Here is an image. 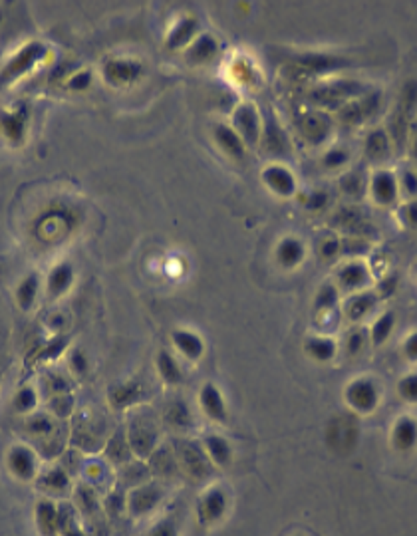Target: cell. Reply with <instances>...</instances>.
<instances>
[{
    "label": "cell",
    "mask_w": 417,
    "mask_h": 536,
    "mask_svg": "<svg viewBox=\"0 0 417 536\" xmlns=\"http://www.w3.org/2000/svg\"><path fill=\"white\" fill-rule=\"evenodd\" d=\"M304 258V245L294 238V236H286L278 243L276 247V260L282 268H296Z\"/></svg>",
    "instance_id": "5bb4252c"
},
{
    "label": "cell",
    "mask_w": 417,
    "mask_h": 536,
    "mask_svg": "<svg viewBox=\"0 0 417 536\" xmlns=\"http://www.w3.org/2000/svg\"><path fill=\"white\" fill-rule=\"evenodd\" d=\"M233 129L238 133L245 145H256L260 139V118L253 104H243L236 107L233 115Z\"/></svg>",
    "instance_id": "3957f363"
},
{
    "label": "cell",
    "mask_w": 417,
    "mask_h": 536,
    "mask_svg": "<svg viewBox=\"0 0 417 536\" xmlns=\"http://www.w3.org/2000/svg\"><path fill=\"white\" fill-rule=\"evenodd\" d=\"M169 419H171L173 425L183 427V425L189 423V410H187L183 403H175V405H171V410H169Z\"/></svg>",
    "instance_id": "8d00e7d4"
},
{
    "label": "cell",
    "mask_w": 417,
    "mask_h": 536,
    "mask_svg": "<svg viewBox=\"0 0 417 536\" xmlns=\"http://www.w3.org/2000/svg\"><path fill=\"white\" fill-rule=\"evenodd\" d=\"M401 185H403V189H405L409 195H416L417 193L416 173H412V171H405V173H403V177H401Z\"/></svg>",
    "instance_id": "7bdbcfd3"
},
{
    "label": "cell",
    "mask_w": 417,
    "mask_h": 536,
    "mask_svg": "<svg viewBox=\"0 0 417 536\" xmlns=\"http://www.w3.org/2000/svg\"><path fill=\"white\" fill-rule=\"evenodd\" d=\"M262 181L272 193L280 197H291L296 191V179L282 165H271L262 171Z\"/></svg>",
    "instance_id": "8992f818"
},
{
    "label": "cell",
    "mask_w": 417,
    "mask_h": 536,
    "mask_svg": "<svg viewBox=\"0 0 417 536\" xmlns=\"http://www.w3.org/2000/svg\"><path fill=\"white\" fill-rule=\"evenodd\" d=\"M392 441L399 451H412L417 445V421L412 417H399L394 425Z\"/></svg>",
    "instance_id": "9a60e30c"
},
{
    "label": "cell",
    "mask_w": 417,
    "mask_h": 536,
    "mask_svg": "<svg viewBox=\"0 0 417 536\" xmlns=\"http://www.w3.org/2000/svg\"><path fill=\"white\" fill-rule=\"evenodd\" d=\"M374 306H376V296H374L372 292L358 294L356 298H352V302L348 304V316H350L352 320H360Z\"/></svg>",
    "instance_id": "f546056e"
},
{
    "label": "cell",
    "mask_w": 417,
    "mask_h": 536,
    "mask_svg": "<svg viewBox=\"0 0 417 536\" xmlns=\"http://www.w3.org/2000/svg\"><path fill=\"white\" fill-rule=\"evenodd\" d=\"M338 300V288L332 284H324L316 296V310H330Z\"/></svg>",
    "instance_id": "836d02e7"
},
{
    "label": "cell",
    "mask_w": 417,
    "mask_h": 536,
    "mask_svg": "<svg viewBox=\"0 0 417 536\" xmlns=\"http://www.w3.org/2000/svg\"><path fill=\"white\" fill-rule=\"evenodd\" d=\"M36 526L42 536L60 535V513L52 500H38L36 504Z\"/></svg>",
    "instance_id": "8fae6325"
},
{
    "label": "cell",
    "mask_w": 417,
    "mask_h": 536,
    "mask_svg": "<svg viewBox=\"0 0 417 536\" xmlns=\"http://www.w3.org/2000/svg\"><path fill=\"white\" fill-rule=\"evenodd\" d=\"M346 161H348V153H346V151H342V149H332V151H328L326 157H324V165L330 167V169H336V167L344 165Z\"/></svg>",
    "instance_id": "74e56055"
},
{
    "label": "cell",
    "mask_w": 417,
    "mask_h": 536,
    "mask_svg": "<svg viewBox=\"0 0 417 536\" xmlns=\"http://www.w3.org/2000/svg\"><path fill=\"white\" fill-rule=\"evenodd\" d=\"M346 401L354 411L370 413L378 405V390L370 379H356L346 388Z\"/></svg>",
    "instance_id": "277c9868"
},
{
    "label": "cell",
    "mask_w": 417,
    "mask_h": 536,
    "mask_svg": "<svg viewBox=\"0 0 417 536\" xmlns=\"http://www.w3.org/2000/svg\"><path fill=\"white\" fill-rule=\"evenodd\" d=\"M106 80L115 84V86H124L133 80L139 78L142 74V64L133 62V60H109L104 68Z\"/></svg>",
    "instance_id": "9c48e42d"
},
{
    "label": "cell",
    "mask_w": 417,
    "mask_h": 536,
    "mask_svg": "<svg viewBox=\"0 0 417 536\" xmlns=\"http://www.w3.org/2000/svg\"><path fill=\"white\" fill-rule=\"evenodd\" d=\"M394 324H396V316L392 312L381 314L380 318L374 322V326H372V342L376 346H381L385 339L390 338V334L394 330Z\"/></svg>",
    "instance_id": "1f68e13d"
},
{
    "label": "cell",
    "mask_w": 417,
    "mask_h": 536,
    "mask_svg": "<svg viewBox=\"0 0 417 536\" xmlns=\"http://www.w3.org/2000/svg\"><path fill=\"white\" fill-rule=\"evenodd\" d=\"M197 28H199V24H197L195 18H181V20L171 28L169 36H167V46H169L171 50H179L183 46L191 44V40L197 34Z\"/></svg>",
    "instance_id": "e0dca14e"
},
{
    "label": "cell",
    "mask_w": 417,
    "mask_h": 536,
    "mask_svg": "<svg viewBox=\"0 0 417 536\" xmlns=\"http://www.w3.org/2000/svg\"><path fill=\"white\" fill-rule=\"evenodd\" d=\"M42 484H44L46 489H50L52 493H64V491L70 489V479H68V475H66L64 471L54 469V471H50V473L44 477Z\"/></svg>",
    "instance_id": "d6a6232c"
},
{
    "label": "cell",
    "mask_w": 417,
    "mask_h": 536,
    "mask_svg": "<svg viewBox=\"0 0 417 536\" xmlns=\"http://www.w3.org/2000/svg\"><path fill=\"white\" fill-rule=\"evenodd\" d=\"M60 535L62 536H88L80 526H76V522L70 520V522H66L62 528H60Z\"/></svg>",
    "instance_id": "bcb514c9"
},
{
    "label": "cell",
    "mask_w": 417,
    "mask_h": 536,
    "mask_svg": "<svg viewBox=\"0 0 417 536\" xmlns=\"http://www.w3.org/2000/svg\"><path fill=\"white\" fill-rule=\"evenodd\" d=\"M171 339H173L175 348H177L187 359H191V361L199 359V357L203 356V352H205V344H203V339H201L195 332L175 330Z\"/></svg>",
    "instance_id": "2e32d148"
},
{
    "label": "cell",
    "mask_w": 417,
    "mask_h": 536,
    "mask_svg": "<svg viewBox=\"0 0 417 536\" xmlns=\"http://www.w3.org/2000/svg\"><path fill=\"white\" fill-rule=\"evenodd\" d=\"M328 127L330 124L322 113H308L302 122V131H304L306 139L312 143H318L322 137H326Z\"/></svg>",
    "instance_id": "83f0119b"
},
{
    "label": "cell",
    "mask_w": 417,
    "mask_h": 536,
    "mask_svg": "<svg viewBox=\"0 0 417 536\" xmlns=\"http://www.w3.org/2000/svg\"><path fill=\"white\" fill-rule=\"evenodd\" d=\"M38 276L36 274H30V276H26L19 286V292H16V298H19L20 306L24 308V310H28V308H32V304L36 300V294H38Z\"/></svg>",
    "instance_id": "4dcf8cb0"
},
{
    "label": "cell",
    "mask_w": 417,
    "mask_h": 536,
    "mask_svg": "<svg viewBox=\"0 0 417 536\" xmlns=\"http://www.w3.org/2000/svg\"><path fill=\"white\" fill-rule=\"evenodd\" d=\"M306 354L316 361H330L332 357L336 356V342L330 338H310L304 344Z\"/></svg>",
    "instance_id": "484cf974"
},
{
    "label": "cell",
    "mask_w": 417,
    "mask_h": 536,
    "mask_svg": "<svg viewBox=\"0 0 417 536\" xmlns=\"http://www.w3.org/2000/svg\"><path fill=\"white\" fill-rule=\"evenodd\" d=\"M0 125L4 135L10 142H22L24 129H26V111H12V113H2L0 115Z\"/></svg>",
    "instance_id": "cb8c5ba5"
},
{
    "label": "cell",
    "mask_w": 417,
    "mask_h": 536,
    "mask_svg": "<svg viewBox=\"0 0 417 536\" xmlns=\"http://www.w3.org/2000/svg\"><path fill=\"white\" fill-rule=\"evenodd\" d=\"M213 137H215V142L217 145L223 149V153H227L231 159H243L245 157V143L243 139L238 137V133H236L233 127H229V125H223L218 124L215 129H213Z\"/></svg>",
    "instance_id": "7c38bea8"
},
{
    "label": "cell",
    "mask_w": 417,
    "mask_h": 536,
    "mask_svg": "<svg viewBox=\"0 0 417 536\" xmlns=\"http://www.w3.org/2000/svg\"><path fill=\"white\" fill-rule=\"evenodd\" d=\"M199 401L207 417H211L213 421H221V423L227 421V403H225L223 393H221L217 386L205 383L201 388Z\"/></svg>",
    "instance_id": "ba28073f"
},
{
    "label": "cell",
    "mask_w": 417,
    "mask_h": 536,
    "mask_svg": "<svg viewBox=\"0 0 417 536\" xmlns=\"http://www.w3.org/2000/svg\"><path fill=\"white\" fill-rule=\"evenodd\" d=\"M74 282V268L68 263H60L48 276V292L50 296H62L70 290Z\"/></svg>",
    "instance_id": "d6986e66"
},
{
    "label": "cell",
    "mask_w": 417,
    "mask_h": 536,
    "mask_svg": "<svg viewBox=\"0 0 417 536\" xmlns=\"http://www.w3.org/2000/svg\"><path fill=\"white\" fill-rule=\"evenodd\" d=\"M161 499V491L157 487H139L129 495V511L133 517H144L149 511L155 509V504Z\"/></svg>",
    "instance_id": "4fadbf2b"
},
{
    "label": "cell",
    "mask_w": 417,
    "mask_h": 536,
    "mask_svg": "<svg viewBox=\"0 0 417 536\" xmlns=\"http://www.w3.org/2000/svg\"><path fill=\"white\" fill-rule=\"evenodd\" d=\"M399 395L409 401V403H417V374L405 375L398 386Z\"/></svg>",
    "instance_id": "e575fe53"
},
{
    "label": "cell",
    "mask_w": 417,
    "mask_h": 536,
    "mask_svg": "<svg viewBox=\"0 0 417 536\" xmlns=\"http://www.w3.org/2000/svg\"><path fill=\"white\" fill-rule=\"evenodd\" d=\"M370 191L376 203L380 205H392L398 199V181L390 173V171H378L372 177Z\"/></svg>",
    "instance_id": "30bf717a"
},
{
    "label": "cell",
    "mask_w": 417,
    "mask_h": 536,
    "mask_svg": "<svg viewBox=\"0 0 417 536\" xmlns=\"http://www.w3.org/2000/svg\"><path fill=\"white\" fill-rule=\"evenodd\" d=\"M36 457L28 447H14L8 453V469L20 481H32L36 477Z\"/></svg>",
    "instance_id": "52a82bcc"
},
{
    "label": "cell",
    "mask_w": 417,
    "mask_h": 536,
    "mask_svg": "<svg viewBox=\"0 0 417 536\" xmlns=\"http://www.w3.org/2000/svg\"><path fill=\"white\" fill-rule=\"evenodd\" d=\"M403 352H405V357H407V359L417 361V332H414L409 338L405 339V344H403Z\"/></svg>",
    "instance_id": "60d3db41"
},
{
    "label": "cell",
    "mask_w": 417,
    "mask_h": 536,
    "mask_svg": "<svg viewBox=\"0 0 417 536\" xmlns=\"http://www.w3.org/2000/svg\"><path fill=\"white\" fill-rule=\"evenodd\" d=\"M405 219H407V223H409L412 227H417V201L409 203V205L405 207Z\"/></svg>",
    "instance_id": "7dc6e473"
},
{
    "label": "cell",
    "mask_w": 417,
    "mask_h": 536,
    "mask_svg": "<svg viewBox=\"0 0 417 536\" xmlns=\"http://www.w3.org/2000/svg\"><path fill=\"white\" fill-rule=\"evenodd\" d=\"M149 427L151 425L139 423V425H131V431H129V447L142 457H147L155 445V433Z\"/></svg>",
    "instance_id": "ffe728a7"
},
{
    "label": "cell",
    "mask_w": 417,
    "mask_h": 536,
    "mask_svg": "<svg viewBox=\"0 0 417 536\" xmlns=\"http://www.w3.org/2000/svg\"><path fill=\"white\" fill-rule=\"evenodd\" d=\"M338 278H340L344 288L356 290V288H362L370 282V272L362 263H350L338 272Z\"/></svg>",
    "instance_id": "7402d4cb"
},
{
    "label": "cell",
    "mask_w": 417,
    "mask_h": 536,
    "mask_svg": "<svg viewBox=\"0 0 417 536\" xmlns=\"http://www.w3.org/2000/svg\"><path fill=\"white\" fill-rule=\"evenodd\" d=\"M392 147H390V137L385 131H372L365 139V155L370 161H383L387 159Z\"/></svg>",
    "instance_id": "603a6c76"
},
{
    "label": "cell",
    "mask_w": 417,
    "mask_h": 536,
    "mask_svg": "<svg viewBox=\"0 0 417 536\" xmlns=\"http://www.w3.org/2000/svg\"><path fill=\"white\" fill-rule=\"evenodd\" d=\"M363 346V334L362 332H354L350 338H348V352L350 354H358L362 350Z\"/></svg>",
    "instance_id": "ee69618b"
},
{
    "label": "cell",
    "mask_w": 417,
    "mask_h": 536,
    "mask_svg": "<svg viewBox=\"0 0 417 536\" xmlns=\"http://www.w3.org/2000/svg\"><path fill=\"white\" fill-rule=\"evenodd\" d=\"M157 372L161 375L165 383L169 386H177L183 381V372L177 364V359L171 356L169 352H159L157 356Z\"/></svg>",
    "instance_id": "d4e9b609"
},
{
    "label": "cell",
    "mask_w": 417,
    "mask_h": 536,
    "mask_svg": "<svg viewBox=\"0 0 417 536\" xmlns=\"http://www.w3.org/2000/svg\"><path fill=\"white\" fill-rule=\"evenodd\" d=\"M338 252H340V243H338L336 238H330V241H326V243L322 245V256H326V258L336 256Z\"/></svg>",
    "instance_id": "f6af8a7d"
},
{
    "label": "cell",
    "mask_w": 417,
    "mask_h": 536,
    "mask_svg": "<svg viewBox=\"0 0 417 536\" xmlns=\"http://www.w3.org/2000/svg\"><path fill=\"white\" fill-rule=\"evenodd\" d=\"M91 84V74L90 71H80L72 76L70 80V88L72 89H86Z\"/></svg>",
    "instance_id": "ab89813d"
},
{
    "label": "cell",
    "mask_w": 417,
    "mask_h": 536,
    "mask_svg": "<svg viewBox=\"0 0 417 536\" xmlns=\"http://www.w3.org/2000/svg\"><path fill=\"white\" fill-rule=\"evenodd\" d=\"M46 46L44 44H40V42H32V44H28V46H24L22 50H20L10 62H8V66L2 70L0 74V82L2 84H8V82H12V80H16L19 76H22L24 71H28L30 68H34L38 62L46 56Z\"/></svg>",
    "instance_id": "7a4b0ae2"
},
{
    "label": "cell",
    "mask_w": 417,
    "mask_h": 536,
    "mask_svg": "<svg viewBox=\"0 0 417 536\" xmlns=\"http://www.w3.org/2000/svg\"><path fill=\"white\" fill-rule=\"evenodd\" d=\"M414 155L417 157V125L416 129H414Z\"/></svg>",
    "instance_id": "c3c4849f"
},
{
    "label": "cell",
    "mask_w": 417,
    "mask_h": 536,
    "mask_svg": "<svg viewBox=\"0 0 417 536\" xmlns=\"http://www.w3.org/2000/svg\"><path fill=\"white\" fill-rule=\"evenodd\" d=\"M181 459L187 471L193 473L195 477H201L205 471H207V461H205V455L201 453L199 449L195 445H185L181 451Z\"/></svg>",
    "instance_id": "f1b7e54d"
},
{
    "label": "cell",
    "mask_w": 417,
    "mask_h": 536,
    "mask_svg": "<svg viewBox=\"0 0 417 536\" xmlns=\"http://www.w3.org/2000/svg\"><path fill=\"white\" fill-rule=\"evenodd\" d=\"M147 536H177V528L171 520H161L149 531Z\"/></svg>",
    "instance_id": "f35d334b"
},
{
    "label": "cell",
    "mask_w": 417,
    "mask_h": 536,
    "mask_svg": "<svg viewBox=\"0 0 417 536\" xmlns=\"http://www.w3.org/2000/svg\"><path fill=\"white\" fill-rule=\"evenodd\" d=\"M72 368L76 374H84L88 370V359L80 350H76L72 354Z\"/></svg>",
    "instance_id": "b9f144b4"
},
{
    "label": "cell",
    "mask_w": 417,
    "mask_h": 536,
    "mask_svg": "<svg viewBox=\"0 0 417 536\" xmlns=\"http://www.w3.org/2000/svg\"><path fill=\"white\" fill-rule=\"evenodd\" d=\"M205 449H207V455L209 459L213 461L218 467H225V465L231 463V457H233V451H231V445L225 437L221 435H209L205 439Z\"/></svg>",
    "instance_id": "44dd1931"
},
{
    "label": "cell",
    "mask_w": 417,
    "mask_h": 536,
    "mask_svg": "<svg viewBox=\"0 0 417 536\" xmlns=\"http://www.w3.org/2000/svg\"><path fill=\"white\" fill-rule=\"evenodd\" d=\"M142 397V388L137 383H122L117 388H113L111 393H109V399H111V405L122 410V407H127L131 403H135L137 399Z\"/></svg>",
    "instance_id": "4316f807"
},
{
    "label": "cell",
    "mask_w": 417,
    "mask_h": 536,
    "mask_svg": "<svg viewBox=\"0 0 417 536\" xmlns=\"http://www.w3.org/2000/svg\"><path fill=\"white\" fill-rule=\"evenodd\" d=\"M38 399L36 392L32 388H22L19 393H16V399H14V407L19 411H32L36 407Z\"/></svg>",
    "instance_id": "d590c367"
},
{
    "label": "cell",
    "mask_w": 417,
    "mask_h": 536,
    "mask_svg": "<svg viewBox=\"0 0 417 536\" xmlns=\"http://www.w3.org/2000/svg\"><path fill=\"white\" fill-rule=\"evenodd\" d=\"M217 50H218L217 40H215L213 36L203 34L199 36L191 46H189V50H187L185 56H187V60H189L191 64H207L209 60L215 58Z\"/></svg>",
    "instance_id": "ac0fdd59"
},
{
    "label": "cell",
    "mask_w": 417,
    "mask_h": 536,
    "mask_svg": "<svg viewBox=\"0 0 417 536\" xmlns=\"http://www.w3.org/2000/svg\"><path fill=\"white\" fill-rule=\"evenodd\" d=\"M417 109V82L409 80L399 93L398 106L396 111L392 115V124H390V131H392V139L398 145V149L403 147V143L407 139V131L412 125V118Z\"/></svg>",
    "instance_id": "6da1fadb"
},
{
    "label": "cell",
    "mask_w": 417,
    "mask_h": 536,
    "mask_svg": "<svg viewBox=\"0 0 417 536\" xmlns=\"http://www.w3.org/2000/svg\"><path fill=\"white\" fill-rule=\"evenodd\" d=\"M227 495L223 489H211L199 502V520L203 524L218 522L227 513Z\"/></svg>",
    "instance_id": "5b68a950"
}]
</instances>
